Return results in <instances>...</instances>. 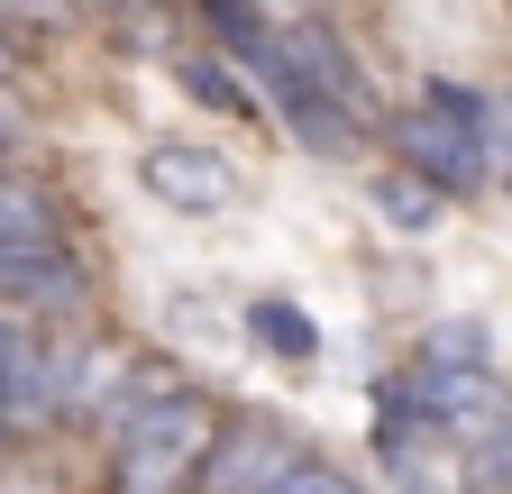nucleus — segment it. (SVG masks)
Wrapping results in <instances>:
<instances>
[{
  "label": "nucleus",
  "mask_w": 512,
  "mask_h": 494,
  "mask_svg": "<svg viewBox=\"0 0 512 494\" xmlns=\"http://www.w3.org/2000/svg\"><path fill=\"white\" fill-rule=\"evenodd\" d=\"M494 110L503 101H485L467 83H430L421 110L394 119V138H403V156H412V174L430 183V193H476V183L494 174Z\"/></svg>",
  "instance_id": "nucleus-1"
},
{
  "label": "nucleus",
  "mask_w": 512,
  "mask_h": 494,
  "mask_svg": "<svg viewBox=\"0 0 512 494\" xmlns=\"http://www.w3.org/2000/svg\"><path fill=\"white\" fill-rule=\"evenodd\" d=\"M110 430H119V485H128V494H165L183 467L211 458V412L192 403V394H174V385L119 394Z\"/></svg>",
  "instance_id": "nucleus-2"
},
{
  "label": "nucleus",
  "mask_w": 512,
  "mask_h": 494,
  "mask_svg": "<svg viewBox=\"0 0 512 494\" xmlns=\"http://www.w3.org/2000/svg\"><path fill=\"white\" fill-rule=\"evenodd\" d=\"M64 385H74V366H64L37 330L0 321V430H28L64 403Z\"/></svg>",
  "instance_id": "nucleus-3"
},
{
  "label": "nucleus",
  "mask_w": 512,
  "mask_h": 494,
  "mask_svg": "<svg viewBox=\"0 0 512 494\" xmlns=\"http://www.w3.org/2000/svg\"><path fill=\"white\" fill-rule=\"evenodd\" d=\"M293 467L302 458H293V440H284L275 421H238V430H220L211 458H202V494H275Z\"/></svg>",
  "instance_id": "nucleus-4"
},
{
  "label": "nucleus",
  "mask_w": 512,
  "mask_h": 494,
  "mask_svg": "<svg viewBox=\"0 0 512 494\" xmlns=\"http://www.w3.org/2000/svg\"><path fill=\"white\" fill-rule=\"evenodd\" d=\"M147 193L156 202H174V211H229L238 193H247V174L220 156V147H147Z\"/></svg>",
  "instance_id": "nucleus-5"
},
{
  "label": "nucleus",
  "mask_w": 512,
  "mask_h": 494,
  "mask_svg": "<svg viewBox=\"0 0 512 494\" xmlns=\"http://www.w3.org/2000/svg\"><path fill=\"white\" fill-rule=\"evenodd\" d=\"M266 92H275L284 129H293L311 156H348V138H357V101H339L330 83H311V74H293V65H275Z\"/></svg>",
  "instance_id": "nucleus-6"
},
{
  "label": "nucleus",
  "mask_w": 512,
  "mask_h": 494,
  "mask_svg": "<svg viewBox=\"0 0 512 494\" xmlns=\"http://www.w3.org/2000/svg\"><path fill=\"white\" fill-rule=\"evenodd\" d=\"M55 247H64V220H55V202L37 193V183L0 174V257H55Z\"/></svg>",
  "instance_id": "nucleus-7"
},
{
  "label": "nucleus",
  "mask_w": 512,
  "mask_h": 494,
  "mask_svg": "<svg viewBox=\"0 0 512 494\" xmlns=\"http://www.w3.org/2000/svg\"><path fill=\"white\" fill-rule=\"evenodd\" d=\"M0 293L10 302H37V312H64V302H83V266L64 257H0Z\"/></svg>",
  "instance_id": "nucleus-8"
},
{
  "label": "nucleus",
  "mask_w": 512,
  "mask_h": 494,
  "mask_svg": "<svg viewBox=\"0 0 512 494\" xmlns=\"http://www.w3.org/2000/svg\"><path fill=\"white\" fill-rule=\"evenodd\" d=\"M247 339L266 348V357H284V366H311V357H320V321L302 312V302H284V293L247 302Z\"/></svg>",
  "instance_id": "nucleus-9"
},
{
  "label": "nucleus",
  "mask_w": 512,
  "mask_h": 494,
  "mask_svg": "<svg viewBox=\"0 0 512 494\" xmlns=\"http://www.w3.org/2000/svg\"><path fill=\"white\" fill-rule=\"evenodd\" d=\"M375 458L394 467V485H403V494H448V485H439V430L375 421Z\"/></svg>",
  "instance_id": "nucleus-10"
},
{
  "label": "nucleus",
  "mask_w": 512,
  "mask_h": 494,
  "mask_svg": "<svg viewBox=\"0 0 512 494\" xmlns=\"http://www.w3.org/2000/svg\"><path fill=\"white\" fill-rule=\"evenodd\" d=\"M375 211L394 220V229H430V220H439V193L403 165V174H384V183H375Z\"/></svg>",
  "instance_id": "nucleus-11"
},
{
  "label": "nucleus",
  "mask_w": 512,
  "mask_h": 494,
  "mask_svg": "<svg viewBox=\"0 0 512 494\" xmlns=\"http://www.w3.org/2000/svg\"><path fill=\"white\" fill-rule=\"evenodd\" d=\"M421 366H439V376H485V330L476 321H439L430 348H421Z\"/></svg>",
  "instance_id": "nucleus-12"
},
{
  "label": "nucleus",
  "mask_w": 512,
  "mask_h": 494,
  "mask_svg": "<svg viewBox=\"0 0 512 494\" xmlns=\"http://www.w3.org/2000/svg\"><path fill=\"white\" fill-rule=\"evenodd\" d=\"M183 92L202 101V110H229V119H247L256 101H247V83L229 74V65H183Z\"/></svg>",
  "instance_id": "nucleus-13"
},
{
  "label": "nucleus",
  "mask_w": 512,
  "mask_h": 494,
  "mask_svg": "<svg viewBox=\"0 0 512 494\" xmlns=\"http://www.w3.org/2000/svg\"><path fill=\"white\" fill-rule=\"evenodd\" d=\"M476 485H512V403H503V421L476 440Z\"/></svg>",
  "instance_id": "nucleus-14"
},
{
  "label": "nucleus",
  "mask_w": 512,
  "mask_h": 494,
  "mask_svg": "<svg viewBox=\"0 0 512 494\" xmlns=\"http://www.w3.org/2000/svg\"><path fill=\"white\" fill-rule=\"evenodd\" d=\"M275 494H366V485H357V476H339V467H320V458H302Z\"/></svg>",
  "instance_id": "nucleus-15"
},
{
  "label": "nucleus",
  "mask_w": 512,
  "mask_h": 494,
  "mask_svg": "<svg viewBox=\"0 0 512 494\" xmlns=\"http://www.w3.org/2000/svg\"><path fill=\"white\" fill-rule=\"evenodd\" d=\"M494 147H503V174H512V110H494Z\"/></svg>",
  "instance_id": "nucleus-16"
}]
</instances>
